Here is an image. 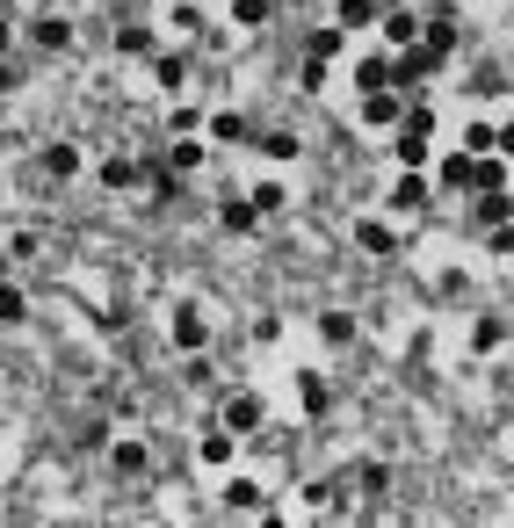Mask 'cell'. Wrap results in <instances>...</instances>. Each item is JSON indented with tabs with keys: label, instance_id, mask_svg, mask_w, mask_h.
Wrapping results in <instances>:
<instances>
[{
	"label": "cell",
	"instance_id": "9a60e30c",
	"mask_svg": "<svg viewBox=\"0 0 514 528\" xmlns=\"http://www.w3.org/2000/svg\"><path fill=\"white\" fill-rule=\"evenodd\" d=\"M232 456H239V434L232 427H210L203 434V463H232Z\"/></svg>",
	"mask_w": 514,
	"mask_h": 528
},
{
	"label": "cell",
	"instance_id": "e0dca14e",
	"mask_svg": "<svg viewBox=\"0 0 514 528\" xmlns=\"http://www.w3.org/2000/svg\"><path fill=\"white\" fill-rule=\"evenodd\" d=\"M391 203H399V210H420V203H428V181H420V167H406V174H399Z\"/></svg>",
	"mask_w": 514,
	"mask_h": 528
},
{
	"label": "cell",
	"instance_id": "f546056e",
	"mask_svg": "<svg viewBox=\"0 0 514 528\" xmlns=\"http://www.w3.org/2000/svg\"><path fill=\"white\" fill-rule=\"evenodd\" d=\"M486 246H493V254H514V217H507V225H486Z\"/></svg>",
	"mask_w": 514,
	"mask_h": 528
},
{
	"label": "cell",
	"instance_id": "7a4b0ae2",
	"mask_svg": "<svg viewBox=\"0 0 514 528\" xmlns=\"http://www.w3.org/2000/svg\"><path fill=\"white\" fill-rule=\"evenodd\" d=\"M174 348H181V355H203V348H210V326H203L196 304H181V312H174Z\"/></svg>",
	"mask_w": 514,
	"mask_h": 528
},
{
	"label": "cell",
	"instance_id": "603a6c76",
	"mask_svg": "<svg viewBox=\"0 0 514 528\" xmlns=\"http://www.w3.org/2000/svg\"><path fill=\"white\" fill-rule=\"evenodd\" d=\"M254 145L268 152V160H297V138H290V131H261Z\"/></svg>",
	"mask_w": 514,
	"mask_h": 528
},
{
	"label": "cell",
	"instance_id": "ffe728a7",
	"mask_svg": "<svg viewBox=\"0 0 514 528\" xmlns=\"http://www.w3.org/2000/svg\"><path fill=\"white\" fill-rule=\"evenodd\" d=\"M167 167H174V174H196V167H203V138H181V145L167 152Z\"/></svg>",
	"mask_w": 514,
	"mask_h": 528
},
{
	"label": "cell",
	"instance_id": "83f0119b",
	"mask_svg": "<svg viewBox=\"0 0 514 528\" xmlns=\"http://www.w3.org/2000/svg\"><path fill=\"white\" fill-rule=\"evenodd\" d=\"M464 152H493V123H464Z\"/></svg>",
	"mask_w": 514,
	"mask_h": 528
},
{
	"label": "cell",
	"instance_id": "1f68e13d",
	"mask_svg": "<svg viewBox=\"0 0 514 528\" xmlns=\"http://www.w3.org/2000/svg\"><path fill=\"white\" fill-rule=\"evenodd\" d=\"M8 44H15V29H8V22H0V58H8Z\"/></svg>",
	"mask_w": 514,
	"mask_h": 528
},
{
	"label": "cell",
	"instance_id": "5bb4252c",
	"mask_svg": "<svg viewBox=\"0 0 514 528\" xmlns=\"http://www.w3.org/2000/svg\"><path fill=\"white\" fill-rule=\"evenodd\" d=\"M341 44H348V29H341V22H334V29H312L305 58H319V66H326V58H341Z\"/></svg>",
	"mask_w": 514,
	"mask_h": 528
},
{
	"label": "cell",
	"instance_id": "f1b7e54d",
	"mask_svg": "<svg viewBox=\"0 0 514 528\" xmlns=\"http://www.w3.org/2000/svg\"><path fill=\"white\" fill-rule=\"evenodd\" d=\"M297 391H305V413H326V398H334V391H326L319 377H305V384H297Z\"/></svg>",
	"mask_w": 514,
	"mask_h": 528
},
{
	"label": "cell",
	"instance_id": "ac0fdd59",
	"mask_svg": "<svg viewBox=\"0 0 514 528\" xmlns=\"http://www.w3.org/2000/svg\"><path fill=\"white\" fill-rule=\"evenodd\" d=\"M319 340H326V348H348V340H355V319H348V312H319Z\"/></svg>",
	"mask_w": 514,
	"mask_h": 528
},
{
	"label": "cell",
	"instance_id": "7402d4cb",
	"mask_svg": "<svg viewBox=\"0 0 514 528\" xmlns=\"http://www.w3.org/2000/svg\"><path fill=\"white\" fill-rule=\"evenodd\" d=\"M500 340H507V326H500V319H478V326H471V348H478V355H493Z\"/></svg>",
	"mask_w": 514,
	"mask_h": 528
},
{
	"label": "cell",
	"instance_id": "44dd1931",
	"mask_svg": "<svg viewBox=\"0 0 514 528\" xmlns=\"http://www.w3.org/2000/svg\"><path fill=\"white\" fill-rule=\"evenodd\" d=\"M225 507H239V514L261 507V485H254V478H232V485H225Z\"/></svg>",
	"mask_w": 514,
	"mask_h": 528
},
{
	"label": "cell",
	"instance_id": "52a82bcc",
	"mask_svg": "<svg viewBox=\"0 0 514 528\" xmlns=\"http://www.w3.org/2000/svg\"><path fill=\"white\" fill-rule=\"evenodd\" d=\"M355 246H362V254H399V232H391L384 217H362V225H355Z\"/></svg>",
	"mask_w": 514,
	"mask_h": 528
},
{
	"label": "cell",
	"instance_id": "4dcf8cb0",
	"mask_svg": "<svg viewBox=\"0 0 514 528\" xmlns=\"http://www.w3.org/2000/svg\"><path fill=\"white\" fill-rule=\"evenodd\" d=\"M493 152H507V160H514V123H500V131H493Z\"/></svg>",
	"mask_w": 514,
	"mask_h": 528
},
{
	"label": "cell",
	"instance_id": "9c48e42d",
	"mask_svg": "<svg viewBox=\"0 0 514 528\" xmlns=\"http://www.w3.org/2000/svg\"><path fill=\"white\" fill-rule=\"evenodd\" d=\"M442 189H478V152H449L442 160Z\"/></svg>",
	"mask_w": 514,
	"mask_h": 528
},
{
	"label": "cell",
	"instance_id": "30bf717a",
	"mask_svg": "<svg viewBox=\"0 0 514 528\" xmlns=\"http://www.w3.org/2000/svg\"><path fill=\"white\" fill-rule=\"evenodd\" d=\"M109 463H116L124 478H145V471H153V449H145V442H116V449H109Z\"/></svg>",
	"mask_w": 514,
	"mask_h": 528
},
{
	"label": "cell",
	"instance_id": "4316f807",
	"mask_svg": "<svg viewBox=\"0 0 514 528\" xmlns=\"http://www.w3.org/2000/svg\"><path fill=\"white\" fill-rule=\"evenodd\" d=\"M116 51H124V58H138V51H153V37H145V29L131 22V29H116Z\"/></svg>",
	"mask_w": 514,
	"mask_h": 528
},
{
	"label": "cell",
	"instance_id": "cb8c5ba5",
	"mask_svg": "<svg viewBox=\"0 0 514 528\" xmlns=\"http://www.w3.org/2000/svg\"><path fill=\"white\" fill-rule=\"evenodd\" d=\"M268 8H276V0H232V22L254 29V22H268Z\"/></svg>",
	"mask_w": 514,
	"mask_h": 528
},
{
	"label": "cell",
	"instance_id": "2e32d148",
	"mask_svg": "<svg viewBox=\"0 0 514 528\" xmlns=\"http://www.w3.org/2000/svg\"><path fill=\"white\" fill-rule=\"evenodd\" d=\"M377 15H384V0H341V15H334V22H341V29H370Z\"/></svg>",
	"mask_w": 514,
	"mask_h": 528
},
{
	"label": "cell",
	"instance_id": "8992f818",
	"mask_svg": "<svg viewBox=\"0 0 514 528\" xmlns=\"http://www.w3.org/2000/svg\"><path fill=\"white\" fill-rule=\"evenodd\" d=\"M225 427H232V434H254V427H261V398H254V391H232V398H225Z\"/></svg>",
	"mask_w": 514,
	"mask_h": 528
},
{
	"label": "cell",
	"instance_id": "8fae6325",
	"mask_svg": "<svg viewBox=\"0 0 514 528\" xmlns=\"http://www.w3.org/2000/svg\"><path fill=\"white\" fill-rule=\"evenodd\" d=\"M377 22H384V44H413V37H420V15H413V8H384Z\"/></svg>",
	"mask_w": 514,
	"mask_h": 528
},
{
	"label": "cell",
	"instance_id": "3957f363",
	"mask_svg": "<svg viewBox=\"0 0 514 528\" xmlns=\"http://www.w3.org/2000/svg\"><path fill=\"white\" fill-rule=\"evenodd\" d=\"M37 167H44L51 181H73V174H87V152H80V145H44Z\"/></svg>",
	"mask_w": 514,
	"mask_h": 528
},
{
	"label": "cell",
	"instance_id": "6da1fadb",
	"mask_svg": "<svg viewBox=\"0 0 514 528\" xmlns=\"http://www.w3.org/2000/svg\"><path fill=\"white\" fill-rule=\"evenodd\" d=\"M362 123H370V131H391V123H406V102L391 95V87H370V95H362Z\"/></svg>",
	"mask_w": 514,
	"mask_h": 528
},
{
	"label": "cell",
	"instance_id": "5b68a950",
	"mask_svg": "<svg viewBox=\"0 0 514 528\" xmlns=\"http://www.w3.org/2000/svg\"><path fill=\"white\" fill-rule=\"evenodd\" d=\"M29 44H37V51H66L73 44V22L66 15H37V22H29Z\"/></svg>",
	"mask_w": 514,
	"mask_h": 528
},
{
	"label": "cell",
	"instance_id": "484cf974",
	"mask_svg": "<svg viewBox=\"0 0 514 528\" xmlns=\"http://www.w3.org/2000/svg\"><path fill=\"white\" fill-rule=\"evenodd\" d=\"M254 210L276 217V210H283V181H254Z\"/></svg>",
	"mask_w": 514,
	"mask_h": 528
},
{
	"label": "cell",
	"instance_id": "ba28073f",
	"mask_svg": "<svg viewBox=\"0 0 514 528\" xmlns=\"http://www.w3.org/2000/svg\"><path fill=\"white\" fill-rule=\"evenodd\" d=\"M95 181L124 196V189H138V181H145V167H138V160H102V167H95Z\"/></svg>",
	"mask_w": 514,
	"mask_h": 528
},
{
	"label": "cell",
	"instance_id": "d6986e66",
	"mask_svg": "<svg viewBox=\"0 0 514 528\" xmlns=\"http://www.w3.org/2000/svg\"><path fill=\"white\" fill-rule=\"evenodd\" d=\"M0 326H29V297L15 283H0Z\"/></svg>",
	"mask_w": 514,
	"mask_h": 528
},
{
	"label": "cell",
	"instance_id": "d4e9b609",
	"mask_svg": "<svg viewBox=\"0 0 514 528\" xmlns=\"http://www.w3.org/2000/svg\"><path fill=\"white\" fill-rule=\"evenodd\" d=\"M210 138H225V145H239V138H254V131H247V123H239V116L225 109V116H210Z\"/></svg>",
	"mask_w": 514,
	"mask_h": 528
},
{
	"label": "cell",
	"instance_id": "277c9868",
	"mask_svg": "<svg viewBox=\"0 0 514 528\" xmlns=\"http://www.w3.org/2000/svg\"><path fill=\"white\" fill-rule=\"evenodd\" d=\"M218 225H225L232 239H247V232H261V210H254V196H225V203H218Z\"/></svg>",
	"mask_w": 514,
	"mask_h": 528
},
{
	"label": "cell",
	"instance_id": "7c38bea8",
	"mask_svg": "<svg viewBox=\"0 0 514 528\" xmlns=\"http://www.w3.org/2000/svg\"><path fill=\"white\" fill-rule=\"evenodd\" d=\"M428 160H435L428 131H413V123H406V131H399V167H428Z\"/></svg>",
	"mask_w": 514,
	"mask_h": 528
},
{
	"label": "cell",
	"instance_id": "4fadbf2b",
	"mask_svg": "<svg viewBox=\"0 0 514 528\" xmlns=\"http://www.w3.org/2000/svg\"><path fill=\"white\" fill-rule=\"evenodd\" d=\"M355 87H362V95H370V87H391V51H370V58H362V66H355Z\"/></svg>",
	"mask_w": 514,
	"mask_h": 528
}]
</instances>
